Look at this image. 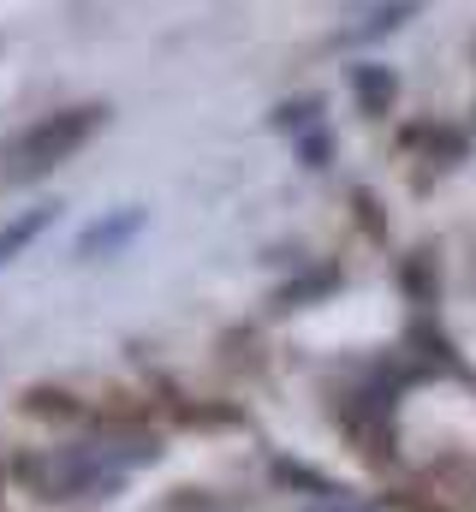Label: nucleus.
Listing matches in <instances>:
<instances>
[{
    "label": "nucleus",
    "mask_w": 476,
    "mask_h": 512,
    "mask_svg": "<svg viewBox=\"0 0 476 512\" xmlns=\"http://www.w3.org/2000/svg\"><path fill=\"white\" fill-rule=\"evenodd\" d=\"M102 114L108 108H60V114H42L36 126L24 131L18 143H12V179H42V173H54V167H66L96 131H102Z\"/></svg>",
    "instance_id": "nucleus-1"
},
{
    "label": "nucleus",
    "mask_w": 476,
    "mask_h": 512,
    "mask_svg": "<svg viewBox=\"0 0 476 512\" xmlns=\"http://www.w3.org/2000/svg\"><path fill=\"white\" fill-rule=\"evenodd\" d=\"M54 221H60V209H30V215L6 221V227H0V268H6L18 251H30V245H36V239H42Z\"/></svg>",
    "instance_id": "nucleus-2"
},
{
    "label": "nucleus",
    "mask_w": 476,
    "mask_h": 512,
    "mask_svg": "<svg viewBox=\"0 0 476 512\" xmlns=\"http://www.w3.org/2000/svg\"><path fill=\"white\" fill-rule=\"evenodd\" d=\"M137 227H143V215H137V209H125V215H114V221H102V227H90V233L78 239V251H84V256H102V251H114L119 239H131Z\"/></svg>",
    "instance_id": "nucleus-3"
},
{
    "label": "nucleus",
    "mask_w": 476,
    "mask_h": 512,
    "mask_svg": "<svg viewBox=\"0 0 476 512\" xmlns=\"http://www.w3.org/2000/svg\"><path fill=\"white\" fill-rule=\"evenodd\" d=\"M304 512H369V507H357V501H340V495H334V501H316V507H304Z\"/></svg>",
    "instance_id": "nucleus-4"
}]
</instances>
